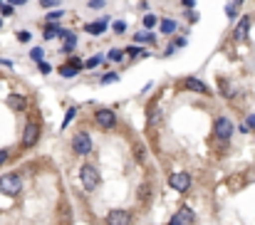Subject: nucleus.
Segmentation results:
<instances>
[{
    "mask_svg": "<svg viewBox=\"0 0 255 225\" xmlns=\"http://www.w3.org/2000/svg\"><path fill=\"white\" fill-rule=\"evenodd\" d=\"M80 181H82L85 191H97V188H99V183H102L99 171H97L92 163H85V166L80 168Z\"/></svg>",
    "mask_w": 255,
    "mask_h": 225,
    "instance_id": "1",
    "label": "nucleus"
},
{
    "mask_svg": "<svg viewBox=\"0 0 255 225\" xmlns=\"http://www.w3.org/2000/svg\"><path fill=\"white\" fill-rule=\"evenodd\" d=\"M20 188H22V178H20L17 173H5V176H0V193H5V196H17Z\"/></svg>",
    "mask_w": 255,
    "mask_h": 225,
    "instance_id": "2",
    "label": "nucleus"
},
{
    "mask_svg": "<svg viewBox=\"0 0 255 225\" xmlns=\"http://www.w3.org/2000/svg\"><path fill=\"white\" fill-rule=\"evenodd\" d=\"M233 121L228 119V116H218L216 119V124H213V134H216V139H221V141H231V136H233Z\"/></svg>",
    "mask_w": 255,
    "mask_h": 225,
    "instance_id": "3",
    "label": "nucleus"
},
{
    "mask_svg": "<svg viewBox=\"0 0 255 225\" xmlns=\"http://www.w3.org/2000/svg\"><path fill=\"white\" fill-rule=\"evenodd\" d=\"M92 149H94V144H92V136H89L87 131H80V134L72 139V151H75V153L87 156V153H92Z\"/></svg>",
    "mask_w": 255,
    "mask_h": 225,
    "instance_id": "4",
    "label": "nucleus"
},
{
    "mask_svg": "<svg viewBox=\"0 0 255 225\" xmlns=\"http://www.w3.org/2000/svg\"><path fill=\"white\" fill-rule=\"evenodd\" d=\"M37 139H40V124L37 121H27L25 124V131H22V146L30 149V146L37 144Z\"/></svg>",
    "mask_w": 255,
    "mask_h": 225,
    "instance_id": "5",
    "label": "nucleus"
},
{
    "mask_svg": "<svg viewBox=\"0 0 255 225\" xmlns=\"http://www.w3.org/2000/svg\"><path fill=\"white\" fill-rule=\"evenodd\" d=\"M94 121H97L99 129H112L117 124V114L112 109H97L94 112Z\"/></svg>",
    "mask_w": 255,
    "mask_h": 225,
    "instance_id": "6",
    "label": "nucleus"
},
{
    "mask_svg": "<svg viewBox=\"0 0 255 225\" xmlns=\"http://www.w3.org/2000/svg\"><path fill=\"white\" fill-rule=\"evenodd\" d=\"M169 186L178 193H186L191 188V176L188 173H171L169 176Z\"/></svg>",
    "mask_w": 255,
    "mask_h": 225,
    "instance_id": "7",
    "label": "nucleus"
},
{
    "mask_svg": "<svg viewBox=\"0 0 255 225\" xmlns=\"http://www.w3.org/2000/svg\"><path fill=\"white\" fill-rule=\"evenodd\" d=\"M131 223V213L129 211H122V208H114L107 213V225H129Z\"/></svg>",
    "mask_w": 255,
    "mask_h": 225,
    "instance_id": "8",
    "label": "nucleus"
},
{
    "mask_svg": "<svg viewBox=\"0 0 255 225\" xmlns=\"http://www.w3.org/2000/svg\"><path fill=\"white\" fill-rule=\"evenodd\" d=\"M248 30H251V15L241 17V22H238V27H236V32H233L236 42H246V37H248Z\"/></svg>",
    "mask_w": 255,
    "mask_h": 225,
    "instance_id": "9",
    "label": "nucleus"
},
{
    "mask_svg": "<svg viewBox=\"0 0 255 225\" xmlns=\"http://www.w3.org/2000/svg\"><path fill=\"white\" fill-rule=\"evenodd\" d=\"M171 218H173V221H178L181 225H193V221H196V213H193L191 208H186V206H183V208H178Z\"/></svg>",
    "mask_w": 255,
    "mask_h": 225,
    "instance_id": "10",
    "label": "nucleus"
},
{
    "mask_svg": "<svg viewBox=\"0 0 255 225\" xmlns=\"http://www.w3.org/2000/svg\"><path fill=\"white\" fill-rule=\"evenodd\" d=\"M186 89L198 92V94H208V92H211V89H208V87H206V84L198 79V77H188V79H186Z\"/></svg>",
    "mask_w": 255,
    "mask_h": 225,
    "instance_id": "11",
    "label": "nucleus"
},
{
    "mask_svg": "<svg viewBox=\"0 0 255 225\" xmlns=\"http://www.w3.org/2000/svg\"><path fill=\"white\" fill-rule=\"evenodd\" d=\"M107 25H109V20H94V22L85 25V30L89 35H102V32L107 30Z\"/></svg>",
    "mask_w": 255,
    "mask_h": 225,
    "instance_id": "12",
    "label": "nucleus"
},
{
    "mask_svg": "<svg viewBox=\"0 0 255 225\" xmlns=\"http://www.w3.org/2000/svg\"><path fill=\"white\" fill-rule=\"evenodd\" d=\"M134 42H139V45H154L156 37H154L151 30H144V32H136V35H134Z\"/></svg>",
    "mask_w": 255,
    "mask_h": 225,
    "instance_id": "13",
    "label": "nucleus"
},
{
    "mask_svg": "<svg viewBox=\"0 0 255 225\" xmlns=\"http://www.w3.org/2000/svg\"><path fill=\"white\" fill-rule=\"evenodd\" d=\"M7 104H10V109H15V112H22L27 104H25V97H20V94H10L7 97Z\"/></svg>",
    "mask_w": 255,
    "mask_h": 225,
    "instance_id": "14",
    "label": "nucleus"
},
{
    "mask_svg": "<svg viewBox=\"0 0 255 225\" xmlns=\"http://www.w3.org/2000/svg\"><path fill=\"white\" fill-rule=\"evenodd\" d=\"M65 40H67V42H65V47H62V50H65V55L75 52V47H77V35H75V32H70Z\"/></svg>",
    "mask_w": 255,
    "mask_h": 225,
    "instance_id": "15",
    "label": "nucleus"
},
{
    "mask_svg": "<svg viewBox=\"0 0 255 225\" xmlns=\"http://www.w3.org/2000/svg\"><path fill=\"white\" fill-rule=\"evenodd\" d=\"M161 22V32L164 35H171V32H176V20H171V17H164V20H159Z\"/></svg>",
    "mask_w": 255,
    "mask_h": 225,
    "instance_id": "16",
    "label": "nucleus"
},
{
    "mask_svg": "<svg viewBox=\"0 0 255 225\" xmlns=\"http://www.w3.org/2000/svg\"><path fill=\"white\" fill-rule=\"evenodd\" d=\"M241 5H243V0H233V2H228V5H226V15L233 20V17L238 15V7H241Z\"/></svg>",
    "mask_w": 255,
    "mask_h": 225,
    "instance_id": "17",
    "label": "nucleus"
},
{
    "mask_svg": "<svg viewBox=\"0 0 255 225\" xmlns=\"http://www.w3.org/2000/svg\"><path fill=\"white\" fill-rule=\"evenodd\" d=\"M102 60H104L102 55H94V57H89V60H87L82 67H87V70H94V67H99V65H102Z\"/></svg>",
    "mask_w": 255,
    "mask_h": 225,
    "instance_id": "18",
    "label": "nucleus"
},
{
    "mask_svg": "<svg viewBox=\"0 0 255 225\" xmlns=\"http://www.w3.org/2000/svg\"><path fill=\"white\" fill-rule=\"evenodd\" d=\"M156 25H159V17H156L154 12H149V15L144 17V27H146V30H151V27H156Z\"/></svg>",
    "mask_w": 255,
    "mask_h": 225,
    "instance_id": "19",
    "label": "nucleus"
},
{
    "mask_svg": "<svg viewBox=\"0 0 255 225\" xmlns=\"http://www.w3.org/2000/svg\"><path fill=\"white\" fill-rule=\"evenodd\" d=\"M57 35H60V27L50 22V25L45 27V40H52V37H57Z\"/></svg>",
    "mask_w": 255,
    "mask_h": 225,
    "instance_id": "20",
    "label": "nucleus"
},
{
    "mask_svg": "<svg viewBox=\"0 0 255 225\" xmlns=\"http://www.w3.org/2000/svg\"><path fill=\"white\" fill-rule=\"evenodd\" d=\"M77 72H80V70H75L72 65H65V67H60V75L67 77V79H70V77H77Z\"/></svg>",
    "mask_w": 255,
    "mask_h": 225,
    "instance_id": "21",
    "label": "nucleus"
},
{
    "mask_svg": "<svg viewBox=\"0 0 255 225\" xmlns=\"http://www.w3.org/2000/svg\"><path fill=\"white\" fill-rule=\"evenodd\" d=\"M30 57H32L35 62H42V57H45V52H42V47H32V50H30Z\"/></svg>",
    "mask_w": 255,
    "mask_h": 225,
    "instance_id": "22",
    "label": "nucleus"
},
{
    "mask_svg": "<svg viewBox=\"0 0 255 225\" xmlns=\"http://www.w3.org/2000/svg\"><path fill=\"white\" fill-rule=\"evenodd\" d=\"M114 82H119V75H117V72H109V75L102 77V84H114Z\"/></svg>",
    "mask_w": 255,
    "mask_h": 225,
    "instance_id": "23",
    "label": "nucleus"
},
{
    "mask_svg": "<svg viewBox=\"0 0 255 225\" xmlns=\"http://www.w3.org/2000/svg\"><path fill=\"white\" fill-rule=\"evenodd\" d=\"M127 55L134 60V57H144L146 52H144V50H139V47H129V50H127Z\"/></svg>",
    "mask_w": 255,
    "mask_h": 225,
    "instance_id": "24",
    "label": "nucleus"
},
{
    "mask_svg": "<svg viewBox=\"0 0 255 225\" xmlns=\"http://www.w3.org/2000/svg\"><path fill=\"white\" fill-rule=\"evenodd\" d=\"M107 57H109L112 62H119V60L124 57V52H122V50H109V55H107Z\"/></svg>",
    "mask_w": 255,
    "mask_h": 225,
    "instance_id": "25",
    "label": "nucleus"
},
{
    "mask_svg": "<svg viewBox=\"0 0 255 225\" xmlns=\"http://www.w3.org/2000/svg\"><path fill=\"white\" fill-rule=\"evenodd\" d=\"M75 114H77V109H75V107H72V109H67V114H65V121H62V129H65V126H67V124L75 119Z\"/></svg>",
    "mask_w": 255,
    "mask_h": 225,
    "instance_id": "26",
    "label": "nucleus"
},
{
    "mask_svg": "<svg viewBox=\"0 0 255 225\" xmlns=\"http://www.w3.org/2000/svg\"><path fill=\"white\" fill-rule=\"evenodd\" d=\"M0 12L2 15H12V5L10 2H0Z\"/></svg>",
    "mask_w": 255,
    "mask_h": 225,
    "instance_id": "27",
    "label": "nucleus"
},
{
    "mask_svg": "<svg viewBox=\"0 0 255 225\" xmlns=\"http://www.w3.org/2000/svg\"><path fill=\"white\" fill-rule=\"evenodd\" d=\"M89 7L92 10H102L104 7V0H89Z\"/></svg>",
    "mask_w": 255,
    "mask_h": 225,
    "instance_id": "28",
    "label": "nucleus"
},
{
    "mask_svg": "<svg viewBox=\"0 0 255 225\" xmlns=\"http://www.w3.org/2000/svg\"><path fill=\"white\" fill-rule=\"evenodd\" d=\"M40 5H42V7H57L60 0H40Z\"/></svg>",
    "mask_w": 255,
    "mask_h": 225,
    "instance_id": "29",
    "label": "nucleus"
},
{
    "mask_svg": "<svg viewBox=\"0 0 255 225\" xmlns=\"http://www.w3.org/2000/svg\"><path fill=\"white\" fill-rule=\"evenodd\" d=\"M124 30H127L124 20H117V22H114V32H124Z\"/></svg>",
    "mask_w": 255,
    "mask_h": 225,
    "instance_id": "30",
    "label": "nucleus"
},
{
    "mask_svg": "<svg viewBox=\"0 0 255 225\" xmlns=\"http://www.w3.org/2000/svg\"><path fill=\"white\" fill-rule=\"evenodd\" d=\"M70 65H72L75 70H82V60H80V57H70Z\"/></svg>",
    "mask_w": 255,
    "mask_h": 225,
    "instance_id": "31",
    "label": "nucleus"
},
{
    "mask_svg": "<svg viewBox=\"0 0 255 225\" xmlns=\"http://www.w3.org/2000/svg\"><path fill=\"white\" fill-rule=\"evenodd\" d=\"M7 158H10V151H7V149H0V166H2Z\"/></svg>",
    "mask_w": 255,
    "mask_h": 225,
    "instance_id": "32",
    "label": "nucleus"
},
{
    "mask_svg": "<svg viewBox=\"0 0 255 225\" xmlns=\"http://www.w3.org/2000/svg\"><path fill=\"white\" fill-rule=\"evenodd\" d=\"M40 72H42V75H50V72H52V67H50L47 62H40Z\"/></svg>",
    "mask_w": 255,
    "mask_h": 225,
    "instance_id": "33",
    "label": "nucleus"
},
{
    "mask_svg": "<svg viewBox=\"0 0 255 225\" xmlns=\"http://www.w3.org/2000/svg\"><path fill=\"white\" fill-rule=\"evenodd\" d=\"M60 17H62V12H60V10H55V12H50L47 22H52V20H60Z\"/></svg>",
    "mask_w": 255,
    "mask_h": 225,
    "instance_id": "34",
    "label": "nucleus"
},
{
    "mask_svg": "<svg viewBox=\"0 0 255 225\" xmlns=\"http://www.w3.org/2000/svg\"><path fill=\"white\" fill-rule=\"evenodd\" d=\"M17 40H20V42H27V40H30V32H17Z\"/></svg>",
    "mask_w": 255,
    "mask_h": 225,
    "instance_id": "35",
    "label": "nucleus"
},
{
    "mask_svg": "<svg viewBox=\"0 0 255 225\" xmlns=\"http://www.w3.org/2000/svg\"><path fill=\"white\" fill-rule=\"evenodd\" d=\"M246 126H248V129H255V114L248 116V124H246Z\"/></svg>",
    "mask_w": 255,
    "mask_h": 225,
    "instance_id": "36",
    "label": "nucleus"
},
{
    "mask_svg": "<svg viewBox=\"0 0 255 225\" xmlns=\"http://www.w3.org/2000/svg\"><path fill=\"white\" fill-rule=\"evenodd\" d=\"M181 5H183V7H193V5H196V0H181Z\"/></svg>",
    "mask_w": 255,
    "mask_h": 225,
    "instance_id": "37",
    "label": "nucleus"
},
{
    "mask_svg": "<svg viewBox=\"0 0 255 225\" xmlns=\"http://www.w3.org/2000/svg\"><path fill=\"white\" fill-rule=\"evenodd\" d=\"M10 2H12V5H25L27 0H10Z\"/></svg>",
    "mask_w": 255,
    "mask_h": 225,
    "instance_id": "38",
    "label": "nucleus"
},
{
    "mask_svg": "<svg viewBox=\"0 0 255 225\" xmlns=\"http://www.w3.org/2000/svg\"><path fill=\"white\" fill-rule=\"evenodd\" d=\"M169 225H181V223H178V221H173V218H171V221H169Z\"/></svg>",
    "mask_w": 255,
    "mask_h": 225,
    "instance_id": "39",
    "label": "nucleus"
},
{
    "mask_svg": "<svg viewBox=\"0 0 255 225\" xmlns=\"http://www.w3.org/2000/svg\"><path fill=\"white\" fill-rule=\"evenodd\" d=\"M0 27H2V20H0Z\"/></svg>",
    "mask_w": 255,
    "mask_h": 225,
    "instance_id": "40",
    "label": "nucleus"
}]
</instances>
